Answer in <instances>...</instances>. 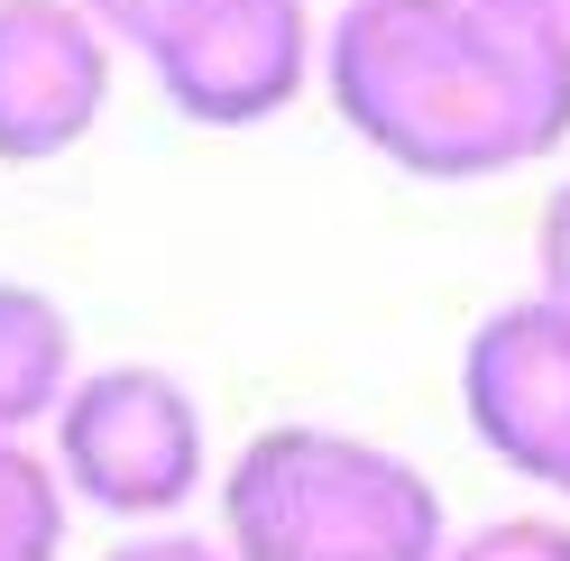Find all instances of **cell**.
<instances>
[{
    "mask_svg": "<svg viewBox=\"0 0 570 561\" xmlns=\"http://www.w3.org/2000/svg\"><path fill=\"white\" fill-rule=\"evenodd\" d=\"M138 65L175 120L258 129L323 83V19L313 0H194Z\"/></svg>",
    "mask_w": 570,
    "mask_h": 561,
    "instance_id": "4",
    "label": "cell"
},
{
    "mask_svg": "<svg viewBox=\"0 0 570 561\" xmlns=\"http://www.w3.org/2000/svg\"><path fill=\"white\" fill-rule=\"evenodd\" d=\"M460 414L497 470L570 506V313L543 295L497 304L460 341Z\"/></svg>",
    "mask_w": 570,
    "mask_h": 561,
    "instance_id": "5",
    "label": "cell"
},
{
    "mask_svg": "<svg viewBox=\"0 0 570 561\" xmlns=\"http://www.w3.org/2000/svg\"><path fill=\"white\" fill-rule=\"evenodd\" d=\"M332 10H341V0H332Z\"/></svg>",
    "mask_w": 570,
    "mask_h": 561,
    "instance_id": "15",
    "label": "cell"
},
{
    "mask_svg": "<svg viewBox=\"0 0 570 561\" xmlns=\"http://www.w3.org/2000/svg\"><path fill=\"white\" fill-rule=\"evenodd\" d=\"M83 10H92V19H101V28L120 38V56H148V47L166 38L175 19L194 10V0H83Z\"/></svg>",
    "mask_w": 570,
    "mask_h": 561,
    "instance_id": "12",
    "label": "cell"
},
{
    "mask_svg": "<svg viewBox=\"0 0 570 561\" xmlns=\"http://www.w3.org/2000/svg\"><path fill=\"white\" fill-rule=\"evenodd\" d=\"M323 92L396 175L497 185L570 138V28L488 0H341Z\"/></svg>",
    "mask_w": 570,
    "mask_h": 561,
    "instance_id": "1",
    "label": "cell"
},
{
    "mask_svg": "<svg viewBox=\"0 0 570 561\" xmlns=\"http://www.w3.org/2000/svg\"><path fill=\"white\" fill-rule=\"evenodd\" d=\"M552 19H561V28H570V0H561V10H552Z\"/></svg>",
    "mask_w": 570,
    "mask_h": 561,
    "instance_id": "14",
    "label": "cell"
},
{
    "mask_svg": "<svg viewBox=\"0 0 570 561\" xmlns=\"http://www.w3.org/2000/svg\"><path fill=\"white\" fill-rule=\"evenodd\" d=\"M65 534H75V488L38 442H0V561H65Z\"/></svg>",
    "mask_w": 570,
    "mask_h": 561,
    "instance_id": "8",
    "label": "cell"
},
{
    "mask_svg": "<svg viewBox=\"0 0 570 561\" xmlns=\"http://www.w3.org/2000/svg\"><path fill=\"white\" fill-rule=\"evenodd\" d=\"M442 561H570V515H543V506L488 515V524H470V534H451Z\"/></svg>",
    "mask_w": 570,
    "mask_h": 561,
    "instance_id": "9",
    "label": "cell"
},
{
    "mask_svg": "<svg viewBox=\"0 0 570 561\" xmlns=\"http://www.w3.org/2000/svg\"><path fill=\"white\" fill-rule=\"evenodd\" d=\"M101 561H239V552L222 534H194V524H129Z\"/></svg>",
    "mask_w": 570,
    "mask_h": 561,
    "instance_id": "11",
    "label": "cell"
},
{
    "mask_svg": "<svg viewBox=\"0 0 570 561\" xmlns=\"http://www.w3.org/2000/svg\"><path fill=\"white\" fill-rule=\"evenodd\" d=\"M47 461L75 488V506L111 524H175L212 479L203 396L157 360H111L65 387L47 424Z\"/></svg>",
    "mask_w": 570,
    "mask_h": 561,
    "instance_id": "3",
    "label": "cell"
},
{
    "mask_svg": "<svg viewBox=\"0 0 570 561\" xmlns=\"http://www.w3.org/2000/svg\"><path fill=\"white\" fill-rule=\"evenodd\" d=\"M533 295L570 313V175L543 194V213H533Z\"/></svg>",
    "mask_w": 570,
    "mask_h": 561,
    "instance_id": "10",
    "label": "cell"
},
{
    "mask_svg": "<svg viewBox=\"0 0 570 561\" xmlns=\"http://www.w3.org/2000/svg\"><path fill=\"white\" fill-rule=\"evenodd\" d=\"M75 377H83L75 313L28 276H0V442H38Z\"/></svg>",
    "mask_w": 570,
    "mask_h": 561,
    "instance_id": "7",
    "label": "cell"
},
{
    "mask_svg": "<svg viewBox=\"0 0 570 561\" xmlns=\"http://www.w3.org/2000/svg\"><path fill=\"white\" fill-rule=\"evenodd\" d=\"M120 38L83 0H0V166H56L111 111Z\"/></svg>",
    "mask_w": 570,
    "mask_h": 561,
    "instance_id": "6",
    "label": "cell"
},
{
    "mask_svg": "<svg viewBox=\"0 0 570 561\" xmlns=\"http://www.w3.org/2000/svg\"><path fill=\"white\" fill-rule=\"evenodd\" d=\"M488 10H524V19H552L561 0H488Z\"/></svg>",
    "mask_w": 570,
    "mask_h": 561,
    "instance_id": "13",
    "label": "cell"
},
{
    "mask_svg": "<svg viewBox=\"0 0 570 561\" xmlns=\"http://www.w3.org/2000/svg\"><path fill=\"white\" fill-rule=\"evenodd\" d=\"M239 561H442L451 515L423 461L341 424H267L222 461Z\"/></svg>",
    "mask_w": 570,
    "mask_h": 561,
    "instance_id": "2",
    "label": "cell"
}]
</instances>
